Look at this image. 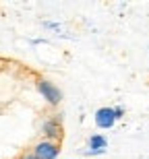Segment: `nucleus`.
Segmentation results:
<instances>
[{
	"label": "nucleus",
	"mask_w": 149,
	"mask_h": 159,
	"mask_svg": "<svg viewBox=\"0 0 149 159\" xmlns=\"http://www.w3.org/2000/svg\"><path fill=\"white\" fill-rule=\"evenodd\" d=\"M114 114H116V118H122V116H124V107H120V106H116L114 107Z\"/></svg>",
	"instance_id": "nucleus-6"
},
{
	"label": "nucleus",
	"mask_w": 149,
	"mask_h": 159,
	"mask_svg": "<svg viewBox=\"0 0 149 159\" xmlns=\"http://www.w3.org/2000/svg\"><path fill=\"white\" fill-rule=\"evenodd\" d=\"M79 159H81V157H79Z\"/></svg>",
	"instance_id": "nucleus-8"
},
{
	"label": "nucleus",
	"mask_w": 149,
	"mask_h": 159,
	"mask_svg": "<svg viewBox=\"0 0 149 159\" xmlns=\"http://www.w3.org/2000/svg\"><path fill=\"white\" fill-rule=\"evenodd\" d=\"M60 155V147L58 143H52V141H40L33 149V157L35 159H56Z\"/></svg>",
	"instance_id": "nucleus-3"
},
{
	"label": "nucleus",
	"mask_w": 149,
	"mask_h": 159,
	"mask_svg": "<svg viewBox=\"0 0 149 159\" xmlns=\"http://www.w3.org/2000/svg\"><path fill=\"white\" fill-rule=\"evenodd\" d=\"M42 134L46 136V141H52V143H58L60 139L64 136V128H62V114H56V116H50L48 120H44Z\"/></svg>",
	"instance_id": "nucleus-1"
},
{
	"label": "nucleus",
	"mask_w": 149,
	"mask_h": 159,
	"mask_svg": "<svg viewBox=\"0 0 149 159\" xmlns=\"http://www.w3.org/2000/svg\"><path fill=\"white\" fill-rule=\"evenodd\" d=\"M87 147H89L85 151L87 155H104L106 153V147H108V139L101 134H93V136H89Z\"/></svg>",
	"instance_id": "nucleus-5"
},
{
	"label": "nucleus",
	"mask_w": 149,
	"mask_h": 159,
	"mask_svg": "<svg viewBox=\"0 0 149 159\" xmlns=\"http://www.w3.org/2000/svg\"><path fill=\"white\" fill-rule=\"evenodd\" d=\"M118 122V118H116V114H114V107H100L95 112V124H97V128L101 130H108V128H112L114 124Z\"/></svg>",
	"instance_id": "nucleus-4"
},
{
	"label": "nucleus",
	"mask_w": 149,
	"mask_h": 159,
	"mask_svg": "<svg viewBox=\"0 0 149 159\" xmlns=\"http://www.w3.org/2000/svg\"><path fill=\"white\" fill-rule=\"evenodd\" d=\"M21 159H35V157H33V153H25Z\"/></svg>",
	"instance_id": "nucleus-7"
},
{
	"label": "nucleus",
	"mask_w": 149,
	"mask_h": 159,
	"mask_svg": "<svg viewBox=\"0 0 149 159\" xmlns=\"http://www.w3.org/2000/svg\"><path fill=\"white\" fill-rule=\"evenodd\" d=\"M35 87H37V91H40V95L48 101L50 106H58L60 101H62V91H60L54 83L46 81V79H37Z\"/></svg>",
	"instance_id": "nucleus-2"
}]
</instances>
